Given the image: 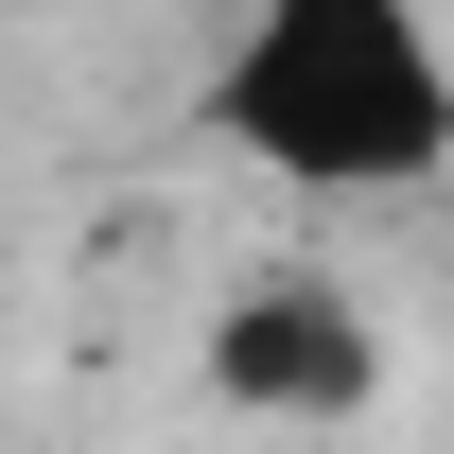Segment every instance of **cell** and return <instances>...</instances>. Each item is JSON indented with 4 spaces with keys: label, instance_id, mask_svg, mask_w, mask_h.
<instances>
[{
    "label": "cell",
    "instance_id": "obj_1",
    "mask_svg": "<svg viewBox=\"0 0 454 454\" xmlns=\"http://www.w3.org/2000/svg\"><path fill=\"white\" fill-rule=\"evenodd\" d=\"M192 122L297 210H419L454 192V35L419 0H262Z\"/></svg>",
    "mask_w": 454,
    "mask_h": 454
},
{
    "label": "cell",
    "instance_id": "obj_2",
    "mask_svg": "<svg viewBox=\"0 0 454 454\" xmlns=\"http://www.w3.org/2000/svg\"><path fill=\"white\" fill-rule=\"evenodd\" d=\"M210 402L227 419H367L385 402V315L333 280V262H245L210 297Z\"/></svg>",
    "mask_w": 454,
    "mask_h": 454
}]
</instances>
